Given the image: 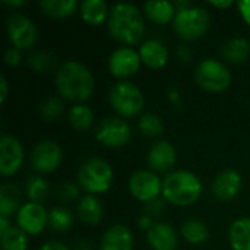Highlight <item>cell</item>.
Returning <instances> with one entry per match:
<instances>
[{
    "mask_svg": "<svg viewBox=\"0 0 250 250\" xmlns=\"http://www.w3.org/2000/svg\"><path fill=\"white\" fill-rule=\"evenodd\" d=\"M108 31L122 44L133 45L145 34V22L139 9L129 3H117L108 15Z\"/></svg>",
    "mask_w": 250,
    "mask_h": 250,
    "instance_id": "cell-1",
    "label": "cell"
},
{
    "mask_svg": "<svg viewBox=\"0 0 250 250\" xmlns=\"http://www.w3.org/2000/svg\"><path fill=\"white\" fill-rule=\"evenodd\" d=\"M56 86L63 98L81 103L91 97L95 82L88 67L78 62H67L56 73Z\"/></svg>",
    "mask_w": 250,
    "mask_h": 250,
    "instance_id": "cell-2",
    "label": "cell"
},
{
    "mask_svg": "<svg viewBox=\"0 0 250 250\" xmlns=\"http://www.w3.org/2000/svg\"><path fill=\"white\" fill-rule=\"evenodd\" d=\"M202 195V183L190 171L177 170L170 173L163 182V196L167 202L177 207L195 204Z\"/></svg>",
    "mask_w": 250,
    "mask_h": 250,
    "instance_id": "cell-3",
    "label": "cell"
},
{
    "mask_svg": "<svg viewBox=\"0 0 250 250\" xmlns=\"http://www.w3.org/2000/svg\"><path fill=\"white\" fill-rule=\"evenodd\" d=\"M211 25V18L207 9L190 6L188 9L177 10L173 21L174 31L186 41H193L204 37Z\"/></svg>",
    "mask_w": 250,
    "mask_h": 250,
    "instance_id": "cell-4",
    "label": "cell"
},
{
    "mask_svg": "<svg viewBox=\"0 0 250 250\" xmlns=\"http://www.w3.org/2000/svg\"><path fill=\"white\" fill-rule=\"evenodd\" d=\"M79 185L89 193L107 192L113 183V170L101 158H89L78 170Z\"/></svg>",
    "mask_w": 250,
    "mask_h": 250,
    "instance_id": "cell-5",
    "label": "cell"
},
{
    "mask_svg": "<svg viewBox=\"0 0 250 250\" xmlns=\"http://www.w3.org/2000/svg\"><path fill=\"white\" fill-rule=\"evenodd\" d=\"M110 103L117 114L135 117L142 111L145 100L138 86L130 82H119L110 91Z\"/></svg>",
    "mask_w": 250,
    "mask_h": 250,
    "instance_id": "cell-6",
    "label": "cell"
},
{
    "mask_svg": "<svg viewBox=\"0 0 250 250\" xmlns=\"http://www.w3.org/2000/svg\"><path fill=\"white\" fill-rule=\"evenodd\" d=\"M195 78L201 88L211 92H221L227 89L231 82L230 70L215 59L202 60L196 67Z\"/></svg>",
    "mask_w": 250,
    "mask_h": 250,
    "instance_id": "cell-7",
    "label": "cell"
},
{
    "mask_svg": "<svg viewBox=\"0 0 250 250\" xmlns=\"http://www.w3.org/2000/svg\"><path fill=\"white\" fill-rule=\"evenodd\" d=\"M6 31L10 42L18 50H29L38 38V31L34 22L23 15H12L6 22Z\"/></svg>",
    "mask_w": 250,
    "mask_h": 250,
    "instance_id": "cell-8",
    "label": "cell"
},
{
    "mask_svg": "<svg viewBox=\"0 0 250 250\" xmlns=\"http://www.w3.org/2000/svg\"><path fill=\"white\" fill-rule=\"evenodd\" d=\"M130 135L132 132L129 125L120 117H107L101 120L95 130L97 141L110 148L126 145L130 141Z\"/></svg>",
    "mask_w": 250,
    "mask_h": 250,
    "instance_id": "cell-9",
    "label": "cell"
},
{
    "mask_svg": "<svg viewBox=\"0 0 250 250\" xmlns=\"http://www.w3.org/2000/svg\"><path fill=\"white\" fill-rule=\"evenodd\" d=\"M62 148L54 141L45 139L35 145L31 154V167L38 173H51L62 163Z\"/></svg>",
    "mask_w": 250,
    "mask_h": 250,
    "instance_id": "cell-10",
    "label": "cell"
},
{
    "mask_svg": "<svg viewBox=\"0 0 250 250\" xmlns=\"http://www.w3.org/2000/svg\"><path fill=\"white\" fill-rule=\"evenodd\" d=\"M129 189L136 199L148 204L157 199L158 195L163 192V182L152 171L139 170L132 174L129 180Z\"/></svg>",
    "mask_w": 250,
    "mask_h": 250,
    "instance_id": "cell-11",
    "label": "cell"
},
{
    "mask_svg": "<svg viewBox=\"0 0 250 250\" xmlns=\"http://www.w3.org/2000/svg\"><path fill=\"white\" fill-rule=\"evenodd\" d=\"M23 161V148L21 142L10 135L0 139V174L3 177L13 176Z\"/></svg>",
    "mask_w": 250,
    "mask_h": 250,
    "instance_id": "cell-12",
    "label": "cell"
},
{
    "mask_svg": "<svg viewBox=\"0 0 250 250\" xmlns=\"http://www.w3.org/2000/svg\"><path fill=\"white\" fill-rule=\"evenodd\" d=\"M141 66V56L133 48L122 47L113 51L108 59V69L114 78L125 79L133 76Z\"/></svg>",
    "mask_w": 250,
    "mask_h": 250,
    "instance_id": "cell-13",
    "label": "cell"
},
{
    "mask_svg": "<svg viewBox=\"0 0 250 250\" xmlns=\"http://www.w3.org/2000/svg\"><path fill=\"white\" fill-rule=\"evenodd\" d=\"M48 223V214L41 204L28 202L21 207L18 212V224L19 229L26 234L37 236L40 234Z\"/></svg>",
    "mask_w": 250,
    "mask_h": 250,
    "instance_id": "cell-14",
    "label": "cell"
},
{
    "mask_svg": "<svg viewBox=\"0 0 250 250\" xmlns=\"http://www.w3.org/2000/svg\"><path fill=\"white\" fill-rule=\"evenodd\" d=\"M242 189V176L236 170L221 171L212 182V193L221 202L234 199Z\"/></svg>",
    "mask_w": 250,
    "mask_h": 250,
    "instance_id": "cell-15",
    "label": "cell"
},
{
    "mask_svg": "<svg viewBox=\"0 0 250 250\" xmlns=\"http://www.w3.org/2000/svg\"><path fill=\"white\" fill-rule=\"evenodd\" d=\"M177 154L176 148L167 141H158L154 144L148 152V164L152 170L158 173H166L176 164Z\"/></svg>",
    "mask_w": 250,
    "mask_h": 250,
    "instance_id": "cell-16",
    "label": "cell"
},
{
    "mask_svg": "<svg viewBox=\"0 0 250 250\" xmlns=\"http://www.w3.org/2000/svg\"><path fill=\"white\" fill-rule=\"evenodd\" d=\"M133 249V236L132 231L122 226L110 227L100 243V250H132Z\"/></svg>",
    "mask_w": 250,
    "mask_h": 250,
    "instance_id": "cell-17",
    "label": "cell"
},
{
    "mask_svg": "<svg viewBox=\"0 0 250 250\" xmlns=\"http://www.w3.org/2000/svg\"><path fill=\"white\" fill-rule=\"evenodd\" d=\"M141 60L151 69H161L168 62V51L158 40H148L139 48Z\"/></svg>",
    "mask_w": 250,
    "mask_h": 250,
    "instance_id": "cell-18",
    "label": "cell"
},
{
    "mask_svg": "<svg viewBox=\"0 0 250 250\" xmlns=\"http://www.w3.org/2000/svg\"><path fill=\"white\" fill-rule=\"evenodd\" d=\"M146 240L154 250H176L177 236L174 230L164 223H157L148 231Z\"/></svg>",
    "mask_w": 250,
    "mask_h": 250,
    "instance_id": "cell-19",
    "label": "cell"
},
{
    "mask_svg": "<svg viewBox=\"0 0 250 250\" xmlns=\"http://www.w3.org/2000/svg\"><path fill=\"white\" fill-rule=\"evenodd\" d=\"M145 13L148 16L149 21L164 25L168 23L171 21H174L176 18V6L170 1H146L145 3Z\"/></svg>",
    "mask_w": 250,
    "mask_h": 250,
    "instance_id": "cell-20",
    "label": "cell"
},
{
    "mask_svg": "<svg viewBox=\"0 0 250 250\" xmlns=\"http://www.w3.org/2000/svg\"><path fill=\"white\" fill-rule=\"evenodd\" d=\"M78 215L85 224L95 226L103 218V207L97 198L91 195L83 196L78 202Z\"/></svg>",
    "mask_w": 250,
    "mask_h": 250,
    "instance_id": "cell-21",
    "label": "cell"
},
{
    "mask_svg": "<svg viewBox=\"0 0 250 250\" xmlns=\"http://www.w3.org/2000/svg\"><path fill=\"white\" fill-rule=\"evenodd\" d=\"M21 190L15 185H3L0 188V217L9 218L21 209Z\"/></svg>",
    "mask_w": 250,
    "mask_h": 250,
    "instance_id": "cell-22",
    "label": "cell"
},
{
    "mask_svg": "<svg viewBox=\"0 0 250 250\" xmlns=\"http://www.w3.org/2000/svg\"><path fill=\"white\" fill-rule=\"evenodd\" d=\"M229 239L234 250H250V218L236 220L230 227Z\"/></svg>",
    "mask_w": 250,
    "mask_h": 250,
    "instance_id": "cell-23",
    "label": "cell"
},
{
    "mask_svg": "<svg viewBox=\"0 0 250 250\" xmlns=\"http://www.w3.org/2000/svg\"><path fill=\"white\" fill-rule=\"evenodd\" d=\"M82 19L89 25H101L110 15L105 1L103 0H85L81 4Z\"/></svg>",
    "mask_w": 250,
    "mask_h": 250,
    "instance_id": "cell-24",
    "label": "cell"
},
{
    "mask_svg": "<svg viewBox=\"0 0 250 250\" xmlns=\"http://www.w3.org/2000/svg\"><path fill=\"white\" fill-rule=\"evenodd\" d=\"M223 56L227 62L243 63L250 56V42L245 38H233L223 47Z\"/></svg>",
    "mask_w": 250,
    "mask_h": 250,
    "instance_id": "cell-25",
    "label": "cell"
},
{
    "mask_svg": "<svg viewBox=\"0 0 250 250\" xmlns=\"http://www.w3.org/2000/svg\"><path fill=\"white\" fill-rule=\"evenodd\" d=\"M182 234L192 245L205 243L209 237V231H208L207 226L202 221L195 220V218L185 221V224L182 226Z\"/></svg>",
    "mask_w": 250,
    "mask_h": 250,
    "instance_id": "cell-26",
    "label": "cell"
},
{
    "mask_svg": "<svg viewBox=\"0 0 250 250\" xmlns=\"http://www.w3.org/2000/svg\"><path fill=\"white\" fill-rule=\"evenodd\" d=\"M40 6L44 10V13H47L48 16L66 18V16H70L76 10L78 1L76 0H42Z\"/></svg>",
    "mask_w": 250,
    "mask_h": 250,
    "instance_id": "cell-27",
    "label": "cell"
},
{
    "mask_svg": "<svg viewBox=\"0 0 250 250\" xmlns=\"http://www.w3.org/2000/svg\"><path fill=\"white\" fill-rule=\"evenodd\" d=\"M25 192L26 196L31 199V202L35 204H41L47 199L48 192H50V185L45 179L40 177V176H31L26 180L25 185Z\"/></svg>",
    "mask_w": 250,
    "mask_h": 250,
    "instance_id": "cell-28",
    "label": "cell"
},
{
    "mask_svg": "<svg viewBox=\"0 0 250 250\" xmlns=\"http://www.w3.org/2000/svg\"><path fill=\"white\" fill-rule=\"evenodd\" d=\"M69 122L76 130H88L94 122V113L88 105H73L69 110Z\"/></svg>",
    "mask_w": 250,
    "mask_h": 250,
    "instance_id": "cell-29",
    "label": "cell"
},
{
    "mask_svg": "<svg viewBox=\"0 0 250 250\" xmlns=\"http://www.w3.org/2000/svg\"><path fill=\"white\" fill-rule=\"evenodd\" d=\"M0 239H1V250H26L28 248L26 233L16 227H12Z\"/></svg>",
    "mask_w": 250,
    "mask_h": 250,
    "instance_id": "cell-30",
    "label": "cell"
},
{
    "mask_svg": "<svg viewBox=\"0 0 250 250\" xmlns=\"http://www.w3.org/2000/svg\"><path fill=\"white\" fill-rule=\"evenodd\" d=\"M73 224V215L67 208H53L48 214V226L54 231H66Z\"/></svg>",
    "mask_w": 250,
    "mask_h": 250,
    "instance_id": "cell-31",
    "label": "cell"
},
{
    "mask_svg": "<svg viewBox=\"0 0 250 250\" xmlns=\"http://www.w3.org/2000/svg\"><path fill=\"white\" fill-rule=\"evenodd\" d=\"M139 129L148 138H158L164 132V126H163L161 119L157 114H152V113H146V114H144L141 117Z\"/></svg>",
    "mask_w": 250,
    "mask_h": 250,
    "instance_id": "cell-32",
    "label": "cell"
},
{
    "mask_svg": "<svg viewBox=\"0 0 250 250\" xmlns=\"http://www.w3.org/2000/svg\"><path fill=\"white\" fill-rule=\"evenodd\" d=\"M63 107H64V104L59 97H50V98L44 100L41 104V108H40L41 116L44 120L53 122L60 117V114L63 113Z\"/></svg>",
    "mask_w": 250,
    "mask_h": 250,
    "instance_id": "cell-33",
    "label": "cell"
},
{
    "mask_svg": "<svg viewBox=\"0 0 250 250\" xmlns=\"http://www.w3.org/2000/svg\"><path fill=\"white\" fill-rule=\"evenodd\" d=\"M31 69H34L35 72L38 73H44L47 70H50L54 64V59L50 53H45V51H37L34 53L29 60H28Z\"/></svg>",
    "mask_w": 250,
    "mask_h": 250,
    "instance_id": "cell-34",
    "label": "cell"
},
{
    "mask_svg": "<svg viewBox=\"0 0 250 250\" xmlns=\"http://www.w3.org/2000/svg\"><path fill=\"white\" fill-rule=\"evenodd\" d=\"M57 196L62 202H72L79 198V188L72 182H64L57 188Z\"/></svg>",
    "mask_w": 250,
    "mask_h": 250,
    "instance_id": "cell-35",
    "label": "cell"
},
{
    "mask_svg": "<svg viewBox=\"0 0 250 250\" xmlns=\"http://www.w3.org/2000/svg\"><path fill=\"white\" fill-rule=\"evenodd\" d=\"M164 209H166L164 198H157V199L146 204V208H145L146 214L145 215H148L151 218H155V217H160L164 212Z\"/></svg>",
    "mask_w": 250,
    "mask_h": 250,
    "instance_id": "cell-36",
    "label": "cell"
},
{
    "mask_svg": "<svg viewBox=\"0 0 250 250\" xmlns=\"http://www.w3.org/2000/svg\"><path fill=\"white\" fill-rule=\"evenodd\" d=\"M21 60H22L21 50H18V48H15V47L9 48V50L4 53V62H6V64L10 66V67L18 66V64L21 63Z\"/></svg>",
    "mask_w": 250,
    "mask_h": 250,
    "instance_id": "cell-37",
    "label": "cell"
},
{
    "mask_svg": "<svg viewBox=\"0 0 250 250\" xmlns=\"http://www.w3.org/2000/svg\"><path fill=\"white\" fill-rule=\"evenodd\" d=\"M237 6H239V10L242 13V18L250 26V0H242L237 3Z\"/></svg>",
    "mask_w": 250,
    "mask_h": 250,
    "instance_id": "cell-38",
    "label": "cell"
},
{
    "mask_svg": "<svg viewBox=\"0 0 250 250\" xmlns=\"http://www.w3.org/2000/svg\"><path fill=\"white\" fill-rule=\"evenodd\" d=\"M177 56H179L180 62L188 63V62H190V59H192V51H190V48H189V47H186V45H180V47L177 48Z\"/></svg>",
    "mask_w": 250,
    "mask_h": 250,
    "instance_id": "cell-39",
    "label": "cell"
},
{
    "mask_svg": "<svg viewBox=\"0 0 250 250\" xmlns=\"http://www.w3.org/2000/svg\"><path fill=\"white\" fill-rule=\"evenodd\" d=\"M41 250H69V248L64 246V245L60 243V242L51 240V242H47L45 245H42Z\"/></svg>",
    "mask_w": 250,
    "mask_h": 250,
    "instance_id": "cell-40",
    "label": "cell"
},
{
    "mask_svg": "<svg viewBox=\"0 0 250 250\" xmlns=\"http://www.w3.org/2000/svg\"><path fill=\"white\" fill-rule=\"evenodd\" d=\"M139 227H141V229H144V230H146V231H149V230L154 227L152 218H151V217H148V215H142V217L139 218Z\"/></svg>",
    "mask_w": 250,
    "mask_h": 250,
    "instance_id": "cell-41",
    "label": "cell"
},
{
    "mask_svg": "<svg viewBox=\"0 0 250 250\" xmlns=\"http://www.w3.org/2000/svg\"><path fill=\"white\" fill-rule=\"evenodd\" d=\"M10 229H12V226H10L9 220L4 218V217H0V237L4 236Z\"/></svg>",
    "mask_w": 250,
    "mask_h": 250,
    "instance_id": "cell-42",
    "label": "cell"
},
{
    "mask_svg": "<svg viewBox=\"0 0 250 250\" xmlns=\"http://www.w3.org/2000/svg\"><path fill=\"white\" fill-rule=\"evenodd\" d=\"M0 88H1V91H0V101L4 103L6 97H7V82H6L4 76L0 78Z\"/></svg>",
    "mask_w": 250,
    "mask_h": 250,
    "instance_id": "cell-43",
    "label": "cell"
},
{
    "mask_svg": "<svg viewBox=\"0 0 250 250\" xmlns=\"http://www.w3.org/2000/svg\"><path fill=\"white\" fill-rule=\"evenodd\" d=\"M168 95H170V100H171L176 105H180V94H179L176 89H171Z\"/></svg>",
    "mask_w": 250,
    "mask_h": 250,
    "instance_id": "cell-44",
    "label": "cell"
},
{
    "mask_svg": "<svg viewBox=\"0 0 250 250\" xmlns=\"http://www.w3.org/2000/svg\"><path fill=\"white\" fill-rule=\"evenodd\" d=\"M211 4L215 6V7H220V9H226V7H230L233 4V1H230V0H226V1H211Z\"/></svg>",
    "mask_w": 250,
    "mask_h": 250,
    "instance_id": "cell-45",
    "label": "cell"
},
{
    "mask_svg": "<svg viewBox=\"0 0 250 250\" xmlns=\"http://www.w3.org/2000/svg\"><path fill=\"white\" fill-rule=\"evenodd\" d=\"M76 250H91V245L88 242H79L76 243Z\"/></svg>",
    "mask_w": 250,
    "mask_h": 250,
    "instance_id": "cell-46",
    "label": "cell"
},
{
    "mask_svg": "<svg viewBox=\"0 0 250 250\" xmlns=\"http://www.w3.org/2000/svg\"><path fill=\"white\" fill-rule=\"evenodd\" d=\"M3 3H4V4H7V6H23V4H25V1H23V0H15V1L4 0Z\"/></svg>",
    "mask_w": 250,
    "mask_h": 250,
    "instance_id": "cell-47",
    "label": "cell"
}]
</instances>
